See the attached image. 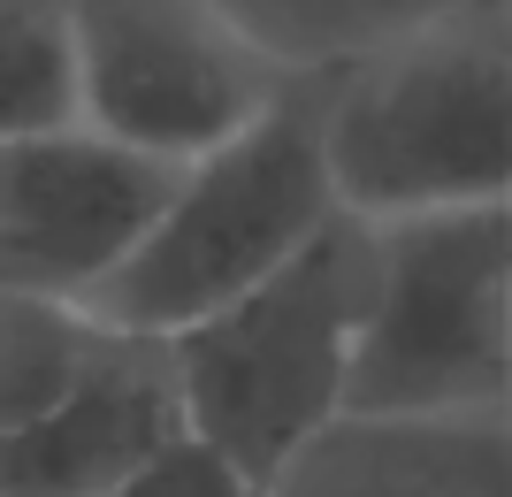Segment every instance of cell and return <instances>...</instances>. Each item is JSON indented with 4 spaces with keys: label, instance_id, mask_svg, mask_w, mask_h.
Instances as JSON below:
<instances>
[{
    "label": "cell",
    "instance_id": "4",
    "mask_svg": "<svg viewBox=\"0 0 512 497\" xmlns=\"http://www.w3.org/2000/svg\"><path fill=\"white\" fill-rule=\"evenodd\" d=\"M512 390V215L375 222L344 413H490Z\"/></svg>",
    "mask_w": 512,
    "mask_h": 497
},
{
    "label": "cell",
    "instance_id": "6",
    "mask_svg": "<svg viewBox=\"0 0 512 497\" xmlns=\"http://www.w3.org/2000/svg\"><path fill=\"white\" fill-rule=\"evenodd\" d=\"M176 192V161L69 123L0 138V291L77 306L130 260Z\"/></svg>",
    "mask_w": 512,
    "mask_h": 497
},
{
    "label": "cell",
    "instance_id": "8",
    "mask_svg": "<svg viewBox=\"0 0 512 497\" xmlns=\"http://www.w3.org/2000/svg\"><path fill=\"white\" fill-rule=\"evenodd\" d=\"M268 497H512V421L490 413H337L260 482Z\"/></svg>",
    "mask_w": 512,
    "mask_h": 497
},
{
    "label": "cell",
    "instance_id": "3",
    "mask_svg": "<svg viewBox=\"0 0 512 497\" xmlns=\"http://www.w3.org/2000/svg\"><path fill=\"white\" fill-rule=\"evenodd\" d=\"M321 85L329 77L283 85L237 138L176 169V192L153 230L100 291L77 299L92 322L130 337H176L237 291H253L260 276H276L337 215L321 169Z\"/></svg>",
    "mask_w": 512,
    "mask_h": 497
},
{
    "label": "cell",
    "instance_id": "5",
    "mask_svg": "<svg viewBox=\"0 0 512 497\" xmlns=\"http://www.w3.org/2000/svg\"><path fill=\"white\" fill-rule=\"evenodd\" d=\"M77 123L153 161H199L283 92L214 0H62Z\"/></svg>",
    "mask_w": 512,
    "mask_h": 497
},
{
    "label": "cell",
    "instance_id": "10",
    "mask_svg": "<svg viewBox=\"0 0 512 497\" xmlns=\"http://www.w3.org/2000/svg\"><path fill=\"white\" fill-rule=\"evenodd\" d=\"M115 497H268V490H260L253 475H237L222 452H207V444H192V436H176L169 452L146 459Z\"/></svg>",
    "mask_w": 512,
    "mask_h": 497
},
{
    "label": "cell",
    "instance_id": "9",
    "mask_svg": "<svg viewBox=\"0 0 512 497\" xmlns=\"http://www.w3.org/2000/svg\"><path fill=\"white\" fill-rule=\"evenodd\" d=\"M77 123L62 0H0V138H39Z\"/></svg>",
    "mask_w": 512,
    "mask_h": 497
},
{
    "label": "cell",
    "instance_id": "1",
    "mask_svg": "<svg viewBox=\"0 0 512 497\" xmlns=\"http://www.w3.org/2000/svg\"><path fill=\"white\" fill-rule=\"evenodd\" d=\"M321 169L352 222L497 207L512 192L505 0L413 23L321 85Z\"/></svg>",
    "mask_w": 512,
    "mask_h": 497
},
{
    "label": "cell",
    "instance_id": "2",
    "mask_svg": "<svg viewBox=\"0 0 512 497\" xmlns=\"http://www.w3.org/2000/svg\"><path fill=\"white\" fill-rule=\"evenodd\" d=\"M367 260H375V222L329 215L276 276L161 337L192 444L268 482L321 421H337L352 329L367 306Z\"/></svg>",
    "mask_w": 512,
    "mask_h": 497
},
{
    "label": "cell",
    "instance_id": "7",
    "mask_svg": "<svg viewBox=\"0 0 512 497\" xmlns=\"http://www.w3.org/2000/svg\"><path fill=\"white\" fill-rule=\"evenodd\" d=\"M184 436L176 368L161 337L107 329L85 375L0 436V497H115Z\"/></svg>",
    "mask_w": 512,
    "mask_h": 497
}]
</instances>
